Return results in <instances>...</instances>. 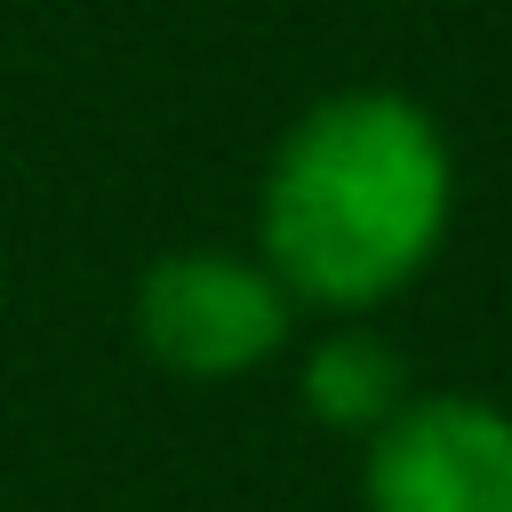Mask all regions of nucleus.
Returning <instances> with one entry per match:
<instances>
[{
	"mask_svg": "<svg viewBox=\"0 0 512 512\" xmlns=\"http://www.w3.org/2000/svg\"><path fill=\"white\" fill-rule=\"evenodd\" d=\"M448 216H456L448 136L400 88H336L304 104L256 192L264 272L296 304L344 320L392 304L440 256Z\"/></svg>",
	"mask_w": 512,
	"mask_h": 512,
	"instance_id": "f257e3e1",
	"label": "nucleus"
},
{
	"mask_svg": "<svg viewBox=\"0 0 512 512\" xmlns=\"http://www.w3.org/2000/svg\"><path fill=\"white\" fill-rule=\"evenodd\" d=\"M296 296L264 272V256H232V248H184L160 256L136 280V344L200 384L248 376L288 344Z\"/></svg>",
	"mask_w": 512,
	"mask_h": 512,
	"instance_id": "f03ea898",
	"label": "nucleus"
},
{
	"mask_svg": "<svg viewBox=\"0 0 512 512\" xmlns=\"http://www.w3.org/2000/svg\"><path fill=\"white\" fill-rule=\"evenodd\" d=\"M368 512H512V408L480 392H408L368 432Z\"/></svg>",
	"mask_w": 512,
	"mask_h": 512,
	"instance_id": "7ed1b4c3",
	"label": "nucleus"
},
{
	"mask_svg": "<svg viewBox=\"0 0 512 512\" xmlns=\"http://www.w3.org/2000/svg\"><path fill=\"white\" fill-rule=\"evenodd\" d=\"M304 408L328 424V432H384L400 408H408V368H400V352L384 344V336H368V328H336V336H320L312 352H304Z\"/></svg>",
	"mask_w": 512,
	"mask_h": 512,
	"instance_id": "20e7f679",
	"label": "nucleus"
}]
</instances>
